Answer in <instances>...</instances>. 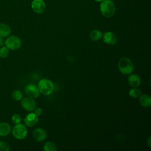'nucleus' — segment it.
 I'll use <instances>...</instances> for the list:
<instances>
[{"label":"nucleus","instance_id":"9d476101","mask_svg":"<svg viewBox=\"0 0 151 151\" xmlns=\"http://www.w3.org/2000/svg\"><path fill=\"white\" fill-rule=\"evenodd\" d=\"M33 137L38 142H42L47 137V133L44 130L41 128H37L32 132Z\"/></svg>","mask_w":151,"mask_h":151},{"label":"nucleus","instance_id":"a211bd4d","mask_svg":"<svg viewBox=\"0 0 151 151\" xmlns=\"http://www.w3.org/2000/svg\"><path fill=\"white\" fill-rule=\"evenodd\" d=\"M142 93V91H140V89L137 88V87H135L134 88H132L131 89L130 91H129V96L132 97V98H137L139 96H140Z\"/></svg>","mask_w":151,"mask_h":151},{"label":"nucleus","instance_id":"9b49d317","mask_svg":"<svg viewBox=\"0 0 151 151\" xmlns=\"http://www.w3.org/2000/svg\"><path fill=\"white\" fill-rule=\"evenodd\" d=\"M103 41L108 45H114L117 42V37L113 32L107 31L104 34Z\"/></svg>","mask_w":151,"mask_h":151},{"label":"nucleus","instance_id":"aec40b11","mask_svg":"<svg viewBox=\"0 0 151 151\" xmlns=\"http://www.w3.org/2000/svg\"><path fill=\"white\" fill-rule=\"evenodd\" d=\"M9 53V49L5 47H2L0 48V57L2 58H5L8 57Z\"/></svg>","mask_w":151,"mask_h":151},{"label":"nucleus","instance_id":"4468645a","mask_svg":"<svg viewBox=\"0 0 151 151\" xmlns=\"http://www.w3.org/2000/svg\"><path fill=\"white\" fill-rule=\"evenodd\" d=\"M11 131V126L6 122L0 123V136H6L8 135Z\"/></svg>","mask_w":151,"mask_h":151},{"label":"nucleus","instance_id":"0eeeda50","mask_svg":"<svg viewBox=\"0 0 151 151\" xmlns=\"http://www.w3.org/2000/svg\"><path fill=\"white\" fill-rule=\"evenodd\" d=\"M25 94L33 99H36L40 96V91L37 86L33 84H30L27 85L25 87Z\"/></svg>","mask_w":151,"mask_h":151},{"label":"nucleus","instance_id":"423d86ee","mask_svg":"<svg viewBox=\"0 0 151 151\" xmlns=\"http://www.w3.org/2000/svg\"><path fill=\"white\" fill-rule=\"evenodd\" d=\"M21 106L28 111H32L36 108V103L33 98L29 96L25 97L21 100Z\"/></svg>","mask_w":151,"mask_h":151},{"label":"nucleus","instance_id":"2eb2a0df","mask_svg":"<svg viewBox=\"0 0 151 151\" xmlns=\"http://www.w3.org/2000/svg\"><path fill=\"white\" fill-rule=\"evenodd\" d=\"M11 29L9 25L4 23H0V37H6L11 34Z\"/></svg>","mask_w":151,"mask_h":151},{"label":"nucleus","instance_id":"b1692460","mask_svg":"<svg viewBox=\"0 0 151 151\" xmlns=\"http://www.w3.org/2000/svg\"><path fill=\"white\" fill-rule=\"evenodd\" d=\"M5 44V41L3 38V37H0V47L2 46Z\"/></svg>","mask_w":151,"mask_h":151},{"label":"nucleus","instance_id":"f257e3e1","mask_svg":"<svg viewBox=\"0 0 151 151\" xmlns=\"http://www.w3.org/2000/svg\"><path fill=\"white\" fill-rule=\"evenodd\" d=\"M100 9L103 16L106 18H110L114 14L115 4L111 0H103L101 2Z\"/></svg>","mask_w":151,"mask_h":151},{"label":"nucleus","instance_id":"ddd939ff","mask_svg":"<svg viewBox=\"0 0 151 151\" xmlns=\"http://www.w3.org/2000/svg\"><path fill=\"white\" fill-rule=\"evenodd\" d=\"M140 105L145 108H149L151 106V98L147 94H143L139 98Z\"/></svg>","mask_w":151,"mask_h":151},{"label":"nucleus","instance_id":"1a4fd4ad","mask_svg":"<svg viewBox=\"0 0 151 151\" xmlns=\"http://www.w3.org/2000/svg\"><path fill=\"white\" fill-rule=\"evenodd\" d=\"M38 122V116L35 113H31L27 114L24 118L25 124L29 127L35 126Z\"/></svg>","mask_w":151,"mask_h":151},{"label":"nucleus","instance_id":"7ed1b4c3","mask_svg":"<svg viewBox=\"0 0 151 151\" xmlns=\"http://www.w3.org/2000/svg\"><path fill=\"white\" fill-rule=\"evenodd\" d=\"M118 68L121 73L127 75L132 73L134 70V65L132 61L129 58L123 57L119 61Z\"/></svg>","mask_w":151,"mask_h":151},{"label":"nucleus","instance_id":"6ab92c4d","mask_svg":"<svg viewBox=\"0 0 151 151\" xmlns=\"http://www.w3.org/2000/svg\"><path fill=\"white\" fill-rule=\"evenodd\" d=\"M12 97L15 101H19L22 98V93L21 91L16 90L13 91L12 94Z\"/></svg>","mask_w":151,"mask_h":151},{"label":"nucleus","instance_id":"20e7f679","mask_svg":"<svg viewBox=\"0 0 151 151\" xmlns=\"http://www.w3.org/2000/svg\"><path fill=\"white\" fill-rule=\"evenodd\" d=\"M12 135L15 138L19 140L24 139L27 135V129L22 123L16 124L12 130Z\"/></svg>","mask_w":151,"mask_h":151},{"label":"nucleus","instance_id":"39448f33","mask_svg":"<svg viewBox=\"0 0 151 151\" xmlns=\"http://www.w3.org/2000/svg\"><path fill=\"white\" fill-rule=\"evenodd\" d=\"M5 44L9 50H16L21 47L22 42L18 37L11 35L5 40Z\"/></svg>","mask_w":151,"mask_h":151},{"label":"nucleus","instance_id":"393cba45","mask_svg":"<svg viewBox=\"0 0 151 151\" xmlns=\"http://www.w3.org/2000/svg\"><path fill=\"white\" fill-rule=\"evenodd\" d=\"M147 145H148V146H149V147H150L151 146V145H150V136H149V139H148V140H147Z\"/></svg>","mask_w":151,"mask_h":151},{"label":"nucleus","instance_id":"5701e85b","mask_svg":"<svg viewBox=\"0 0 151 151\" xmlns=\"http://www.w3.org/2000/svg\"><path fill=\"white\" fill-rule=\"evenodd\" d=\"M34 111H35V113L37 116H40V115H41V114L42 113V110L41 108L38 107V108H35L34 109Z\"/></svg>","mask_w":151,"mask_h":151},{"label":"nucleus","instance_id":"4be33fe9","mask_svg":"<svg viewBox=\"0 0 151 151\" xmlns=\"http://www.w3.org/2000/svg\"><path fill=\"white\" fill-rule=\"evenodd\" d=\"M21 117L19 114H14L11 118V120L13 123L14 124H18L20 123L21 122Z\"/></svg>","mask_w":151,"mask_h":151},{"label":"nucleus","instance_id":"f8f14e48","mask_svg":"<svg viewBox=\"0 0 151 151\" xmlns=\"http://www.w3.org/2000/svg\"><path fill=\"white\" fill-rule=\"evenodd\" d=\"M128 83L131 87L135 88L139 87L140 85L141 80L138 75L136 74H130L128 77Z\"/></svg>","mask_w":151,"mask_h":151},{"label":"nucleus","instance_id":"dca6fc26","mask_svg":"<svg viewBox=\"0 0 151 151\" xmlns=\"http://www.w3.org/2000/svg\"><path fill=\"white\" fill-rule=\"evenodd\" d=\"M102 37V33L100 31L94 29L90 34V38L93 41H97Z\"/></svg>","mask_w":151,"mask_h":151},{"label":"nucleus","instance_id":"6e6552de","mask_svg":"<svg viewBox=\"0 0 151 151\" xmlns=\"http://www.w3.org/2000/svg\"><path fill=\"white\" fill-rule=\"evenodd\" d=\"M32 9L38 14H42L45 8V4L43 0H33L31 3Z\"/></svg>","mask_w":151,"mask_h":151},{"label":"nucleus","instance_id":"f03ea898","mask_svg":"<svg viewBox=\"0 0 151 151\" xmlns=\"http://www.w3.org/2000/svg\"><path fill=\"white\" fill-rule=\"evenodd\" d=\"M37 87L40 93H41L45 96L51 94L54 89L53 83L50 80L47 78H43L40 80Z\"/></svg>","mask_w":151,"mask_h":151},{"label":"nucleus","instance_id":"f3484780","mask_svg":"<svg viewBox=\"0 0 151 151\" xmlns=\"http://www.w3.org/2000/svg\"><path fill=\"white\" fill-rule=\"evenodd\" d=\"M45 151H56L57 148L55 144L51 142H47L44 145Z\"/></svg>","mask_w":151,"mask_h":151},{"label":"nucleus","instance_id":"a878e982","mask_svg":"<svg viewBox=\"0 0 151 151\" xmlns=\"http://www.w3.org/2000/svg\"><path fill=\"white\" fill-rule=\"evenodd\" d=\"M96 2H101L103 0H94Z\"/></svg>","mask_w":151,"mask_h":151},{"label":"nucleus","instance_id":"412c9836","mask_svg":"<svg viewBox=\"0 0 151 151\" xmlns=\"http://www.w3.org/2000/svg\"><path fill=\"white\" fill-rule=\"evenodd\" d=\"M10 146L8 143L5 142L0 141V151H9Z\"/></svg>","mask_w":151,"mask_h":151}]
</instances>
